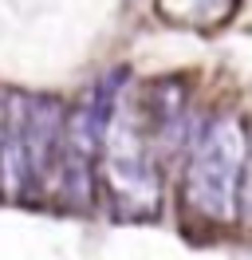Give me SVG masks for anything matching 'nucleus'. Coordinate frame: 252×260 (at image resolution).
<instances>
[{
	"label": "nucleus",
	"instance_id": "nucleus-7",
	"mask_svg": "<svg viewBox=\"0 0 252 260\" xmlns=\"http://www.w3.org/2000/svg\"><path fill=\"white\" fill-rule=\"evenodd\" d=\"M236 217H244V225L252 229V134L244 146V170H240V193H236Z\"/></svg>",
	"mask_w": 252,
	"mask_h": 260
},
{
	"label": "nucleus",
	"instance_id": "nucleus-1",
	"mask_svg": "<svg viewBox=\"0 0 252 260\" xmlns=\"http://www.w3.org/2000/svg\"><path fill=\"white\" fill-rule=\"evenodd\" d=\"M248 130L236 114H220L205 122L197 142L189 150L185 166V209L205 217L209 225H233L236 221V193H240V170H244Z\"/></svg>",
	"mask_w": 252,
	"mask_h": 260
},
{
	"label": "nucleus",
	"instance_id": "nucleus-4",
	"mask_svg": "<svg viewBox=\"0 0 252 260\" xmlns=\"http://www.w3.org/2000/svg\"><path fill=\"white\" fill-rule=\"evenodd\" d=\"M63 107L55 95H32L20 107V138H24V170H28V193H44L47 178H55L63 142Z\"/></svg>",
	"mask_w": 252,
	"mask_h": 260
},
{
	"label": "nucleus",
	"instance_id": "nucleus-3",
	"mask_svg": "<svg viewBox=\"0 0 252 260\" xmlns=\"http://www.w3.org/2000/svg\"><path fill=\"white\" fill-rule=\"evenodd\" d=\"M94 178L103 181L107 201L118 221H154L158 217V209H162V174H158V162L146 146V134L122 111H114L107 134H103Z\"/></svg>",
	"mask_w": 252,
	"mask_h": 260
},
{
	"label": "nucleus",
	"instance_id": "nucleus-6",
	"mask_svg": "<svg viewBox=\"0 0 252 260\" xmlns=\"http://www.w3.org/2000/svg\"><path fill=\"white\" fill-rule=\"evenodd\" d=\"M236 0H162V12L170 20L193 24V28H217L233 16Z\"/></svg>",
	"mask_w": 252,
	"mask_h": 260
},
{
	"label": "nucleus",
	"instance_id": "nucleus-5",
	"mask_svg": "<svg viewBox=\"0 0 252 260\" xmlns=\"http://www.w3.org/2000/svg\"><path fill=\"white\" fill-rule=\"evenodd\" d=\"M185 79L181 75H166V79H154L146 87V99H142V114H146V126H150V138L154 142H181V126H185Z\"/></svg>",
	"mask_w": 252,
	"mask_h": 260
},
{
	"label": "nucleus",
	"instance_id": "nucleus-2",
	"mask_svg": "<svg viewBox=\"0 0 252 260\" xmlns=\"http://www.w3.org/2000/svg\"><path fill=\"white\" fill-rule=\"evenodd\" d=\"M130 79L126 67H114L103 79H94V87L79 99L75 111H67L63 118V142H59V197L67 209L87 213L94 201V166H99V150H103V134H107L110 118L118 111V95L122 83Z\"/></svg>",
	"mask_w": 252,
	"mask_h": 260
}]
</instances>
